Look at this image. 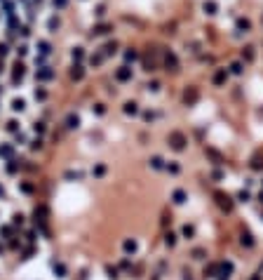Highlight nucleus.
Masks as SVG:
<instances>
[{
  "instance_id": "5",
  "label": "nucleus",
  "mask_w": 263,
  "mask_h": 280,
  "mask_svg": "<svg viewBox=\"0 0 263 280\" xmlns=\"http://www.w3.org/2000/svg\"><path fill=\"white\" fill-rule=\"evenodd\" d=\"M54 5H56V7H63V5H66V0H54Z\"/></svg>"
},
{
  "instance_id": "3",
  "label": "nucleus",
  "mask_w": 263,
  "mask_h": 280,
  "mask_svg": "<svg viewBox=\"0 0 263 280\" xmlns=\"http://www.w3.org/2000/svg\"><path fill=\"white\" fill-rule=\"evenodd\" d=\"M12 109H14V111H21V109H24V101H21V99H14V101H12Z\"/></svg>"
},
{
  "instance_id": "2",
  "label": "nucleus",
  "mask_w": 263,
  "mask_h": 280,
  "mask_svg": "<svg viewBox=\"0 0 263 280\" xmlns=\"http://www.w3.org/2000/svg\"><path fill=\"white\" fill-rule=\"evenodd\" d=\"M209 9V14H216V2H204V12Z\"/></svg>"
},
{
  "instance_id": "1",
  "label": "nucleus",
  "mask_w": 263,
  "mask_h": 280,
  "mask_svg": "<svg viewBox=\"0 0 263 280\" xmlns=\"http://www.w3.org/2000/svg\"><path fill=\"white\" fill-rule=\"evenodd\" d=\"M129 75H132V71H129V68H127V66H125V68H120V71H118V78H120V80H127Z\"/></svg>"
},
{
  "instance_id": "4",
  "label": "nucleus",
  "mask_w": 263,
  "mask_h": 280,
  "mask_svg": "<svg viewBox=\"0 0 263 280\" xmlns=\"http://www.w3.org/2000/svg\"><path fill=\"white\" fill-rule=\"evenodd\" d=\"M125 111H127V113H136V104H125Z\"/></svg>"
}]
</instances>
